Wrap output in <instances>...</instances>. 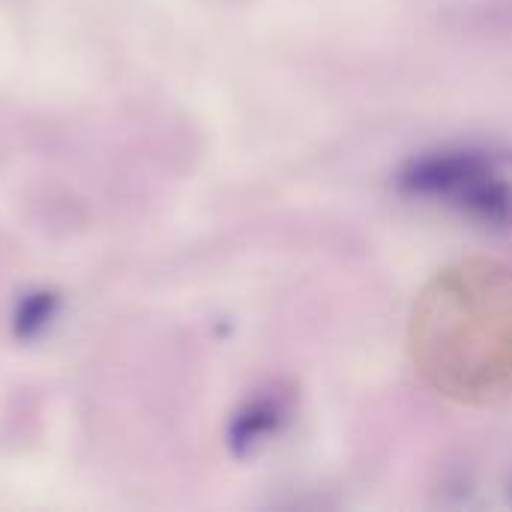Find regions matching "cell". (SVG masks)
Wrapping results in <instances>:
<instances>
[{
    "label": "cell",
    "instance_id": "obj_1",
    "mask_svg": "<svg viewBox=\"0 0 512 512\" xmlns=\"http://www.w3.org/2000/svg\"><path fill=\"white\" fill-rule=\"evenodd\" d=\"M402 180L414 195L435 198L471 219L512 225V177L486 153H432L417 159Z\"/></svg>",
    "mask_w": 512,
    "mask_h": 512
},
{
    "label": "cell",
    "instance_id": "obj_2",
    "mask_svg": "<svg viewBox=\"0 0 512 512\" xmlns=\"http://www.w3.org/2000/svg\"><path fill=\"white\" fill-rule=\"evenodd\" d=\"M54 315V297L51 294H33L18 309V333L30 336L45 327V321Z\"/></svg>",
    "mask_w": 512,
    "mask_h": 512
}]
</instances>
